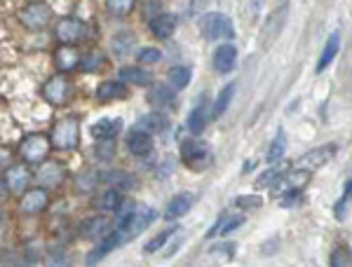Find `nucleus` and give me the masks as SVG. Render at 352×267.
I'll list each match as a JSON object with an SVG mask.
<instances>
[{
    "label": "nucleus",
    "instance_id": "nucleus-1",
    "mask_svg": "<svg viewBox=\"0 0 352 267\" xmlns=\"http://www.w3.org/2000/svg\"><path fill=\"white\" fill-rule=\"evenodd\" d=\"M52 150V141L45 134H28L21 139L19 143V157L24 164H33V167H41L43 162H47V155Z\"/></svg>",
    "mask_w": 352,
    "mask_h": 267
},
{
    "label": "nucleus",
    "instance_id": "nucleus-2",
    "mask_svg": "<svg viewBox=\"0 0 352 267\" xmlns=\"http://www.w3.org/2000/svg\"><path fill=\"white\" fill-rule=\"evenodd\" d=\"M50 141H52V148H56V150H76L78 143H80V122L76 117L56 120Z\"/></svg>",
    "mask_w": 352,
    "mask_h": 267
},
{
    "label": "nucleus",
    "instance_id": "nucleus-3",
    "mask_svg": "<svg viewBox=\"0 0 352 267\" xmlns=\"http://www.w3.org/2000/svg\"><path fill=\"white\" fill-rule=\"evenodd\" d=\"M200 33L207 40H230L235 36V26H232L230 16L221 12H209L200 19Z\"/></svg>",
    "mask_w": 352,
    "mask_h": 267
},
{
    "label": "nucleus",
    "instance_id": "nucleus-4",
    "mask_svg": "<svg viewBox=\"0 0 352 267\" xmlns=\"http://www.w3.org/2000/svg\"><path fill=\"white\" fill-rule=\"evenodd\" d=\"M54 38L59 45L66 47H76L78 43H82L87 38V24L76 16H64V19L56 21L54 26Z\"/></svg>",
    "mask_w": 352,
    "mask_h": 267
},
{
    "label": "nucleus",
    "instance_id": "nucleus-5",
    "mask_svg": "<svg viewBox=\"0 0 352 267\" xmlns=\"http://www.w3.org/2000/svg\"><path fill=\"white\" fill-rule=\"evenodd\" d=\"M181 157L190 169H207L212 164V148L202 139H186L181 143Z\"/></svg>",
    "mask_w": 352,
    "mask_h": 267
},
{
    "label": "nucleus",
    "instance_id": "nucleus-6",
    "mask_svg": "<svg viewBox=\"0 0 352 267\" xmlns=\"http://www.w3.org/2000/svg\"><path fill=\"white\" fill-rule=\"evenodd\" d=\"M336 152H338L336 143H324V146L315 148V150L305 152V155L296 162V169H298V172L312 174V172H317V169L327 167V164L333 160V155H336Z\"/></svg>",
    "mask_w": 352,
    "mask_h": 267
},
{
    "label": "nucleus",
    "instance_id": "nucleus-7",
    "mask_svg": "<svg viewBox=\"0 0 352 267\" xmlns=\"http://www.w3.org/2000/svg\"><path fill=\"white\" fill-rule=\"evenodd\" d=\"M19 21L31 31H43L52 24V10L45 3H28L19 10Z\"/></svg>",
    "mask_w": 352,
    "mask_h": 267
},
{
    "label": "nucleus",
    "instance_id": "nucleus-8",
    "mask_svg": "<svg viewBox=\"0 0 352 267\" xmlns=\"http://www.w3.org/2000/svg\"><path fill=\"white\" fill-rule=\"evenodd\" d=\"M73 87L71 82H68V78L64 76V73H59V76H52L47 82L43 84V96L47 104L52 106H64L68 101V96H71Z\"/></svg>",
    "mask_w": 352,
    "mask_h": 267
},
{
    "label": "nucleus",
    "instance_id": "nucleus-9",
    "mask_svg": "<svg viewBox=\"0 0 352 267\" xmlns=\"http://www.w3.org/2000/svg\"><path fill=\"white\" fill-rule=\"evenodd\" d=\"M157 218V211L153 207H146V204H136V211L132 216V220H129V225L124 227L122 232V242L124 240H134V237H139L141 232L146 230V227L153 225V220Z\"/></svg>",
    "mask_w": 352,
    "mask_h": 267
},
{
    "label": "nucleus",
    "instance_id": "nucleus-10",
    "mask_svg": "<svg viewBox=\"0 0 352 267\" xmlns=\"http://www.w3.org/2000/svg\"><path fill=\"white\" fill-rule=\"evenodd\" d=\"M50 195L45 187H28L24 195L19 197V213L24 216H38L47 209Z\"/></svg>",
    "mask_w": 352,
    "mask_h": 267
},
{
    "label": "nucleus",
    "instance_id": "nucleus-11",
    "mask_svg": "<svg viewBox=\"0 0 352 267\" xmlns=\"http://www.w3.org/2000/svg\"><path fill=\"white\" fill-rule=\"evenodd\" d=\"M5 187H8L12 195H24L31 183V172H28V164H10L5 169Z\"/></svg>",
    "mask_w": 352,
    "mask_h": 267
},
{
    "label": "nucleus",
    "instance_id": "nucleus-12",
    "mask_svg": "<svg viewBox=\"0 0 352 267\" xmlns=\"http://www.w3.org/2000/svg\"><path fill=\"white\" fill-rule=\"evenodd\" d=\"M36 178H38V183L45 187V190H47V187H59L61 183H64V178H66V169H64V164H61V162L47 160V162H43L41 167H38Z\"/></svg>",
    "mask_w": 352,
    "mask_h": 267
},
{
    "label": "nucleus",
    "instance_id": "nucleus-13",
    "mask_svg": "<svg viewBox=\"0 0 352 267\" xmlns=\"http://www.w3.org/2000/svg\"><path fill=\"white\" fill-rule=\"evenodd\" d=\"M116 230V225L109 220V216H92L80 225V237L82 240H104L111 232Z\"/></svg>",
    "mask_w": 352,
    "mask_h": 267
},
{
    "label": "nucleus",
    "instance_id": "nucleus-14",
    "mask_svg": "<svg viewBox=\"0 0 352 267\" xmlns=\"http://www.w3.org/2000/svg\"><path fill=\"white\" fill-rule=\"evenodd\" d=\"M176 26H179V19L172 12H160L155 16H151V33L157 38V40H169L174 36Z\"/></svg>",
    "mask_w": 352,
    "mask_h": 267
},
{
    "label": "nucleus",
    "instance_id": "nucleus-15",
    "mask_svg": "<svg viewBox=\"0 0 352 267\" xmlns=\"http://www.w3.org/2000/svg\"><path fill=\"white\" fill-rule=\"evenodd\" d=\"M195 202H197V197L192 195V192H181V195H174L172 200H169L167 207H164V218H169V220L181 218V216H186L192 207H195Z\"/></svg>",
    "mask_w": 352,
    "mask_h": 267
},
{
    "label": "nucleus",
    "instance_id": "nucleus-16",
    "mask_svg": "<svg viewBox=\"0 0 352 267\" xmlns=\"http://www.w3.org/2000/svg\"><path fill=\"white\" fill-rule=\"evenodd\" d=\"M244 225V216L242 213H223L221 218L209 227L207 240H217V237H226L230 232H235L237 227Z\"/></svg>",
    "mask_w": 352,
    "mask_h": 267
},
{
    "label": "nucleus",
    "instance_id": "nucleus-17",
    "mask_svg": "<svg viewBox=\"0 0 352 267\" xmlns=\"http://www.w3.org/2000/svg\"><path fill=\"white\" fill-rule=\"evenodd\" d=\"M118 244H122V235H120L118 230H113L109 237H104V240H101V242L92 248V251L87 253V265L92 267V265H96V263H101V260H104L106 255H109V253L113 251V248L118 246Z\"/></svg>",
    "mask_w": 352,
    "mask_h": 267
},
{
    "label": "nucleus",
    "instance_id": "nucleus-18",
    "mask_svg": "<svg viewBox=\"0 0 352 267\" xmlns=\"http://www.w3.org/2000/svg\"><path fill=\"white\" fill-rule=\"evenodd\" d=\"M122 129V122L118 120V117H101V120H96L92 124V136L96 139V143H101V141H113L118 136V132Z\"/></svg>",
    "mask_w": 352,
    "mask_h": 267
},
{
    "label": "nucleus",
    "instance_id": "nucleus-19",
    "mask_svg": "<svg viewBox=\"0 0 352 267\" xmlns=\"http://www.w3.org/2000/svg\"><path fill=\"white\" fill-rule=\"evenodd\" d=\"M127 150L132 152L134 157H146L153 150V136L134 127L132 132L127 134Z\"/></svg>",
    "mask_w": 352,
    "mask_h": 267
},
{
    "label": "nucleus",
    "instance_id": "nucleus-20",
    "mask_svg": "<svg viewBox=\"0 0 352 267\" xmlns=\"http://www.w3.org/2000/svg\"><path fill=\"white\" fill-rule=\"evenodd\" d=\"M212 120V111H209L207 101H202V104H197L192 111L188 113V120H186V127H188L190 134H202L204 129H207V122Z\"/></svg>",
    "mask_w": 352,
    "mask_h": 267
},
{
    "label": "nucleus",
    "instance_id": "nucleus-21",
    "mask_svg": "<svg viewBox=\"0 0 352 267\" xmlns=\"http://www.w3.org/2000/svg\"><path fill=\"white\" fill-rule=\"evenodd\" d=\"M80 52H78V47H66V45H59V47L54 49V64L59 68L61 73H68L73 71V68H80Z\"/></svg>",
    "mask_w": 352,
    "mask_h": 267
},
{
    "label": "nucleus",
    "instance_id": "nucleus-22",
    "mask_svg": "<svg viewBox=\"0 0 352 267\" xmlns=\"http://www.w3.org/2000/svg\"><path fill=\"white\" fill-rule=\"evenodd\" d=\"M122 202H124L122 192L109 187V190H104L101 195L94 197V209L101 213H118V209L122 207Z\"/></svg>",
    "mask_w": 352,
    "mask_h": 267
},
{
    "label": "nucleus",
    "instance_id": "nucleus-23",
    "mask_svg": "<svg viewBox=\"0 0 352 267\" xmlns=\"http://www.w3.org/2000/svg\"><path fill=\"white\" fill-rule=\"evenodd\" d=\"M237 64V47L230 43L219 45L217 52H214V68L219 73H230Z\"/></svg>",
    "mask_w": 352,
    "mask_h": 267
},
{
    "label": "nucleus",
    "instance_id": "nucleus-24",
    "mask_svg": "<svg viewBox=\"0 0 352 267\" xmlns=\"http://www.w3.org/2000/svg\"><path fill=\"white\" fill-rule=\"evenodd\" d=\"M96 101L101 104H109V101H118V99H124L127 96V84L122 80H106L96 87Z\"/></svg>",
    "mask_w": 352,
    "mask_h": 267
},
{
    "label": "nucleus",
    "instance_id": "nucleus-25",
    "mask_svg": "<svg viewBox=\"0 0 352 267\" xmlns=\"http://www.w3.org/2000/svg\"><path fill=\"white\" fill-rule=\"evenodd\" d=\"M148 101L153 106H157V108H174V101H176V96H174V89L169 87L167 82H157V84H151V89H148Z\"/></svg>",
    "mask_w": 352,
    "mask_h": 267
},
{
    "label": "nucleus",
    "instance_id": "nucleus-26",
    "mask_svg": "<svg viewBox=\"0 0 352 267\" xmlns=\"http://www.w3.org/2000/svg\"><path fill=\"white\" fill-rule=\"evenodd\" d=\"M338 52H340V36H338V33H331V36H329V40H327V45H324V52H322L320 61H317L315 71L317 73H324L327 68L333 64V59L338 56Z\"/></svg>",
    "mask_w": 352,
    "mask_h": 267
},
{
    "label": "nucleus",
    "instance_id": "nucleus-27",
    "mask_svg": "<svg viewBox=\"0 0 352 267\" xmlns=\"http://www.w3.org/2000/svg\"><path fill=\"white\" fill-rule=\"evenodd\" d=\"M101 181H104L109 187H113V190H120V192L122 190H134L136 187V178L127 172H109V174L101 176Z\"/></svg>",
    "mask_w": 352,
    "mask_h": 267
},
{
    "label": "nucleus",
    "instance_id": "nucleus-28",
    "mask_svg": "<svg viewBox=\"0 0 352 267\" xmlns=\"http://www.w3.org/2000/svg\"><path fill=\"white\" fill-rule=\"evenodd\" d=\"M136 129H141V132L146 134H160L167 129V117L162 115V113H148V115H144L139 122H136Z\"/></svg>",
    "mask_w": 352,
    "mask_h": 267
},
{
    "label": "nucleus",
    "instance_id": "nucleus-29",
    "mask_svg": "<svg viewBox=\"0 0 352 267\" xmlns=\"http://www.w3.org/2000/svg\"><path fill=\"white\" fill-rule=\"evenodd\" d=\"M192 80V71L188 66H172L167 71V84L174 89H186Z\"/></svg>",
    "mask_w": 352,
    "mask_h": 267
},
{
    "label": "nucleus",
    "instance_id": "nucleus-30",
    "mask_svg": "<svg viewBox=\"0 0 352 267\" xmlns=\"http://www.w3.org/2000/svg\"><path fill=\"white\" fill-rule=\"evenodd\" d=\"M287 8H289V5H282V8L275 10L272 16L268 19V24H265V28H263V43L265 45H270L277 36H280V28H282L280 24L285 21V16H287Z\"/></svg>",
    "mask_w": 352,
    "mask_h": 267
},
{
    "label": "nucleus",
    "instance_id": "nucleus-31",
    "mask_svg": "<svg viewBox=\"0 0 352 267\" xmlns=\"http://www.w3.org/2000/svg\"><path fill=\"white\" fill-rule=\"evenodd\" d=\"M232 96H235V82H228V84H226V87L219 92L217 101H214V106H212V120H219V117L223 115L226 111H228Z\"/></svg>",
    "mask_w": 352,
    "mask_h": 267
},
{
    "label": "nucleus",
    "instance_id": "nucleus-32",
    "mask_svg": "<svg viewBox=\"0 0 352 267\" xmlns=\"http://www.w3.org/2000/svg\"><path fill=\"white\" fill-rule=\"evenodd\" d=\"M289 174V164H272V167L268 169V172H263L256 178V187H272L275 183H280L282 178H285V176Z\"/></svg>",
    "mask_w": 352,
    "mask_h": 267
},
{
    "label": "nucleus",
    "instance_id": "nucleus-33",
    "mask_svg": "<svg viewBox=\"0 0 352 267\" xmlns=\"http://www.w3.org/2000/svg\"><path fill=\"white\" fill-rule=\"evenodd\" d=\"M118 80H122L124 84L127 82H132V84H151V73L146 71V68H141V66H124L122 71H120V78Z\"/></svg>",
    "mask_w": 352,
    "mask_h": 267
},
{
    "label": "nucleus",
    "instance_id": "nucleus-34",
    "mask_svg": "<svg viewBox=\"0 0 352 267\" xmlns=\"http://www.w3.org/2000/svg\"><path fill=\"white\" fill-rule=\"evenodd\" d=\"M111 49H113V54L120 56V59L127 56L134 49V33H127V31L118 33V36L111 40Z\"/></svg>",
    "mask_w": 352,
    "mask_h": 267
},
{
    "label": "nucleus",
    "instance_id": "nucleus-35",
    "mask_svg": "<svg viewBox=\"0 0 352 267\" xmlns=\"http://www.w3.org/2000/svg\"><path fill=\"white\" fill-rule=\"evenodd\" d=\"M285 152H287V136H285V132H277L275 141H272L268 152H265V160L270 164H280L282 157H285Z\"/></svg>",
    "mask_w": 352,
    "mask_h": 267
},
{
    "label": "nucleus",
    "instance_id": "nucleus-36",
    "mask_svg": "<svg viewBox=\"0 0 352 267\" xmlns=\"http://www.w3.org/2000/svg\"><path fill=\"white\" fill-rule=\"evenodd\" d=\"M174 232H179V227H167V230H162V232H157L153 240L146 242V246H144V251L146 253H155V251H160V248H164V244H167L169 240L174 237Z\"/></svg>",
    "mask_w": 352,
    "mask_h": 267
},
{
    "label": "nucleus",
    "instance_id": "nucleus-37",
    "mask_svg": "<svg viewBox=\"0 0 352 267\" xmlns=\"http://www.w3.org/2000/svg\"><path fill=\"white\" fill-rule=\"evenodd\" d=\"M101 183V176L96 172H85L76 178V187L78 192H82V195H89V192L96 190V185Z\"/></svg>",
    "mask_w": 352,
    "mask_h": 267
},
{
    "label": "nucleus",
    "instance_id": "nucleus-38",
    "mask_svg": "<svg viewBox=\"0 0 352 267\" xmlns=\"http://www.w3.org/2000/svg\"><path fill=\"white\" fill-rule=\"evenodd\" d=\"M331 267H352V251L345 244L331 251Z\"/></svg>",
    "mask_w": 352,
    "mask_h": 267
},
{
    "label": "nucleus",
    "instance_id": "nucleus-39",
    "mask_svg": "<svg viewBox=\"0 0 352 267\" xmlns=\"http://www.w3.org/2000/svg\"><path fill=\"white\" fill-rule=\"evenodd\" d=\"M45 267H71V258L64 248H52L45 258Z\"/></svg>",
    "mask_w": 352,
    "mask_h": 267
},
{
    "label": "nucleus",
    "instance_id": "nucleus-40",
    "mask_svg": "<svg viewBox=\"0 0 352 267\" xmlns=\"http://www.w3.org/2000/svg\"><path fill=\"white\" fill-rule=\"evenodd\" d=\"M352 200V181H348L343 187V195H340V200L333 204V213H336V218L338 220H343L345 218V209H348V204Z\"/></svg>",
    "mask_w": 352,
    "mask_h": 267
},
{
    "label": "nucleus",
    "instance_id": "nucleus-41",
    "mask_svg": "<svg viewBox=\"0 0 352 267\" xmlns=\"http://www.w3.org/2000/svg\"><path fill=\"white\" fill-rule=\"evenodd\" d=\"M132 8H134L132 0H109V3H106V10H109V14H113V16L129 14L132 12Z\"/></svg>",
    "mask_w": 352,
    "mask_h": 267
},
{
    "label": "nucleus",
    "instance_id": "nucleus-42",
    "mask_svg": "<svg viewBox=\"0 0 352 267\" xmlns=\"http://www.w3.org/2000/svg\"><path fill=\"white\" fill-rule=\"evenodd\" d=\"M113 155H116V143H113V141H101V143H96V148H94L96 160L109 162V160H113Z\"/></svg>",
    "mask_w": 352,
    "mask_h": 267
},
{
    "label": "nucleus",
    "instance_id": "nucleus-43",
    "mask_svg": "<svg viewBox=\"0 0 352 267\" xmlns=\"http://www.w3.org/2000/svg\"><path fill=\"white\" fill-rule=\"evenodd\" d=\"M263 200H261L258 195H240L235 200V207L240 209V211H252V209H258Z\"/></svg>",
    "mask_w": 352,
    "mask_h": 267
},
{
    "label": "nucleus",
    "instance_id": "nucleus-44",
    "mask_svg": "<svg viewBox=\"0 0 352 267\" xmlns=\"http://www.w3.org/2000/svg\"><path fill=\"white\" fill-rule=\"evenodd\" d=\"M101 66H104V54H99V52H92V54L85 56V59L80 61V68H82V71H89V73L99 71Z\"/></svg>",
    "mask_w": 352,
    "mask_h": 267
},
{
    "label": "nucleus",
    "instance_id": "nucleus-45",
    "mask_svg": "<svg viewBox=\"0 0 352 267\" xmlns=\"http://www.w3.org/2000/svg\"><path fill=\"white\" fill-rule=\"evenodd\" d=\"M136 59H139V64H157V61L162 59V52L155 47H144L136 54Z\"/></svg>",
    "mask_w": 352,
    "mask_h": 267
},
{
    "label": "nucleus",
    "instance_id": "nucleus-46",
    "mask_svg": "<svg viewBox=\"0 0 352 267\" xmlns=\"http://www.w3.org/2000/svg\"><path fill=\"white\" fill-rule=\"evenodd\" d=\"M160 8H162V3H146L144 5V12L146 14H153V12H157Z\"/></svg>",
    "mask_w": 352,
    "mask_h": 267
},
{
    "label": "nucleus",
    "instance_id": "nucleus-47",
    "mask_svg": "<svg viewBox=\"0 0 352 267\" xmlns=\"http://www.w3.org/2000/svg\"><path fill=\"white\" fill-rule=\"evenodd\" d=\"M3 190H5V181H3V176H0V195H3Z\"/></svg>",
    "mask_w": 352,
    "mask_h": 267
}]
</instances>
